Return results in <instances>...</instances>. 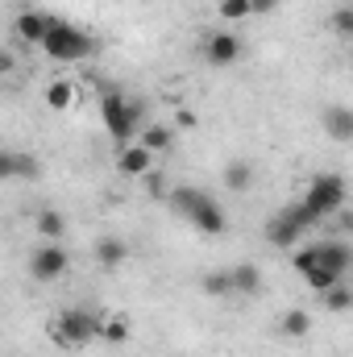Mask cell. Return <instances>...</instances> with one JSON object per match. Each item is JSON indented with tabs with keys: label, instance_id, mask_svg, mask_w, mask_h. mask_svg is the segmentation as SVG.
Returning <instances> with one entry per match:
<instances>
[{
	"label": "cell",
	"instance_id": "6da1fadb",
	"mask_svg": "<svg viewBox=\"0 0 353 357\" xmlns=\"http://www.w3.org/2000/svg\"><path fill=\"white\" fill-rule=\"evenodd\" d=\"M42 50H46L54 63H80V59H88L91 50H96V38L84 33V29H75L71 21L46 13V38H42Z\"/></svg>",
	"mask_w": 353,
	"mask_h": 357
},
{
	"label": "cell",
	"instance_id": "7a4b0ae2",
	"mask_svg": "<svg viewBox=\"0 0 353 357\" xmlns=\"http://www.w3.org/2000/svg\"><path fill=\"white\" fill-rule=\"evenodd\" d=\"M46 337L59 345V349H84L100 337V312H88V307H63L59 320L46 324Z\"/></svg>",
	"mask_w": 353,
	"mask_h": 357
},
{
	"label": "cell",
	"instance_id": "3957f363",
	"mask_svg": "<svg viewBox=\"0 0 353 357\" xmlns=\"http://www.w3.org/2000/svg\"><path fill=\"white\" fill-rule=\"evenodd\" d=\"M100 121H104V129H108V137H112L117 146H129V137H133V129H137V121H142V104L129 100L121 88H104Z\"/></svg>",
	"mask_w": 353,
	"mask_h": 357
},
{
	"label": "cell",
	"instance_id": "277c9868",
	"mask_svg": "<svg viewBox=\"0 0 353 357\" xmlns=\"http://www.w3.org/2000/svg\"><path fill=\"white\" fill-rule=\"evenodd\" d=\"M299 204H303V208L316 216V225H320L324 216H333V212L345 208V178L341 175H316L312 187H308V195H303Z\"/></svg>",
	"mask_w": 353,
	"mask_h": 357
},
{
	"label": "cell",
	"instance_id": "5b68a950",
	"mask_svg": "<svg viewBox=\"0 0 353 357\" xmlns=\"http://www.w3.org/2000/svg\"><path fill=\"white\" fill-rule=\"evenodd\" d=\"M71 266V258H67V250L59 245V241H42L33 254H29V278L33 282H54V278H63Z\"/></svg>",
	"mask_w": 353,
	"mask_h": 357
},
{
	"label": "cell",
	"instance_id": "8992f818",
	"mask_svg": "<svg viewBox=\"0 0 353 357\" xmlns=\"http://www.w3.org/2000/svg\"><path fill=\"white\" fill-rule=\"evenodd\" d=\"M187 220H191L204 237H220V233L229 229V220H225V212H220V204H216L212 195H204V199L191 208V216H187Z\"/></svg>",
	"mask_w": 353,
	"mask_h": 357
},
{
	"label": "cell",
	"instance_id": "52a82bcc",
	"mask_svg": "<svg viewBox=\"0 0 353 357\" xmlns=\"http://www.w3.org/2000/svg\"><path fill=\"white\" fill-rule=\"evenodd\" d=\"M204 59H208L212 67H233V63L241 59V38H237V33H212V38L204 42Z\"/></svg>",
	"mask_w": 353,
	"mask_h": 357
},
{
	"label": "cell",
	"instance_id": "ba28073f",
	"mask_svg": "<svg viewBox=\"0 0 353 357\" xmlns=\"http://www.w3.org/2000/svg\"><path fill=\"white\" fill-rule=\"evenodd\" d=\"M117 171L125 178H142L154 171V154L146 146H117Z\"/></svg>",
	"mask_w": 353,
	"mask_h": 357
},
{
	"label": "cell",
	"instance_id": "9c48e42d",
	"mask_svg": "<svg viewBox=\"0 0 353 357\" xmlns=\"http://www.w3.org/2000/svg\"><path fill=\"white\" fill-rule=\"evenodd\" d=\"M316 254H320V266L337 270L341 278L350 274V266H353V245H345V241H320V245H316Z\"/></svg>",
	"mask_w": 353,
	"mask_h": 357
},
{
	"label": "cell",
	"instance_id": "30bf717a",
	"mask_svg": "<svg viewBox=\"0 0 353 357\" xmlns=\"http://www.w3.org/2000/svg\"><path fill=\"white\" fill-rule=\"evenodd\" d=\"M17 38L25 46H42V38H46V13H21L17 17Z\"/></svg>",
	"mask_w": 353,
	"mask_h": 357
},
{
	"label": "cell",
	"instance_id": "8fae6325",
	"mask_svg": "<svg viewBox=\"0 0 353 357\" xmlns=\"http://www.w3.org/2000/svg\"><path fill=\"white\" fill-rule=\"evenodd\" d=\"M91 254H96L100 266H121V262L129 258V245H125L121 237H100V241L91 245Z\"/></svg>",
	"mask_w": 353,
	"mask_h": 357
},
{
	"label": "cell",
	"instance_id": "7c38bea8",
	"mask_svg": "<svg viewBox=\"0 0 353 357\" xmlns=\"http://www.w3.org/2000/svg\"><path fill=\"white\" fill-rule=\"evenodd\" d=\"M38 233H42V241H63V237H67V220H63V212L42 208V212H38Z\"/></svg>",
	"mask_w": 353,
	"mask_h": 357
},
{
	"label": "cell",
	"instance_id": "4fadbf2b",
	"mask_svg": "<svg viewBox=\"0 0 353 357\" xmlns=\"http://www.w3.org/2000/svg\"><path fill=\"white\" fill-rule=\"evenodd\" d=\"M266 241H270V245H278V250H287V245H295V241H299V229H295L287 216H274V220L266 225Z\"/></svg>",
	"mask_w": 353,
	"mask_h": 357
},
{
	"label": "cell",
	"instance_id": "5bb4252c",
	"mask_svg": "<svg viewBox=\"0 0 353 357\" xmlns=\"http://www.w3.org/2000/svg\"><path fill=\"white\" fill-rule=\"evenodd\" d=\"M100 341L104 345H125L129 341V320L125 316H100Z\"/></svg>",
	"mask_w": 353,
	"mask_h": 357
},
{
	"label": "cell",
	"instance_id": "9a60e30c",
	"mask_svg": "<svg viewBox=\"0 0 353 357\" xmlns=\"http://www.w3.org/2000/svg\"><path fill=\"white\" fill-rule=\"evenodd\" d=\"M324 125H329V133H333L337 142H350L353 137V112L345 108V104L329 108V112H324Z\"/></svg>",
	"mask_w": 353,
	"mask_h": 357
},
{
	"label": "cell",
	"instance_id": "2e32d148",
	"mask_svg": "<svg viewBox=\"0 0 353 357\" xmlns=\"http://www.w3.org/2000/svg\"><path fill=\"white\" fill-rule=\"evenodd\" d=\"M225 187H229V191H250V187H254V167H250L246 158L229 162V167H225Z\"/></svg>",
	"mask_w": 353,
	"mask_h": 357
},
{
	"label": "cell",
	"instance_id": "e0dca14e",
	"mask_svg": "<svg viewBox=\"0 0 353 357\" xmlns=\"http://www.w3.org/2000/svg\"><path fill=\"white\" fill-rule=\"evenodd\" d=\"M46 104H50V112H67V108L75 104V88H71V79H54V84L46 88Z\"/></svg>",
	"mask_w": 353,
	"mask_h": 357
},
{
	"label": "cell",
	"instance_id": "ac0fdd59",
	"mask_svg": "<svg viewBox=\"0 0 353 357\" xmlns=\"http://www.w3.org/2000/svg\"><path fill=\"white\" fill-rule=\"evenodd\" d=\"M229 278H233V291H241V295H258V287H262V270L258 266H237L229 270Z\"/></svg>",
	"mask_w": 353,
	"mask_h": 357
},
{
	"label": "cell",
	"instance_id": "d6986e66",
	"mask_svg": "<svg viewBox=\"0 0 353 357\" xmlns=\"http://www.w3.org/2000/svg\"><path fill=\"white\" fill-rule=\"evenodd\" d=\"M13 178H21V183L42 178V162L33 154H25V150H13Z\"/></svg>",
	"mask_w": 353,
	"mask_h": 357
},
{
	"label": "cell",
	"instance_id": "ffe728a7",
	"mask_svg": "<svg viewBox=\"0 0 353 357\" xmlns=\"http://www.w3.org/2000/svg\"><path fill=\"white\" fill-rule=\"evenodd\" d=\"M142 146H146L150 154H158V150H171V146H175V133H171L167 125H150V129L142 133Z\"/></svg>",
	"mask_w": 353,
	"mask_h": 357
},
{
	"label": "cell",
	"instance_id": "44dd1931",
	"mask_svg": "<svg viewBox=\"0 0 353 357\" xmlns=\"http://www.w3.org/2000/svg\"><path fill=\"white\" fill-rule=\"evenodd\" d=\"M283 333H287V337H308V333H312V316H308L303 307H291V312L283 316Z\"/></svg>",
	"mask_w": 353,
	"mask_h": 357
},
{
	"label": "cell",
	"instance_id": "7402d4cb",
	"mask_svg": "<svg viewBox=\"0 0 353 357\" xmlns=\"http://www.w3.org/2000/svg\"><path fill=\"white\" fill-rule=\"evenodd\" d=\"M303 278H308V287H312V291H320V295H324L329 287H337V282H341V274H337V270H329V266H312Z\"/></svg>",
	"mask_w": 353,
	"mask_h": 357
},
{
	"label": "cell",
	"instance_id": "603a6c76",
	"mask_svg": "<svg viewBox=\"0 0 353 357\" xmlns=\"http://www.w3.org/2000/svg\"><path fill=\"white\" fill-rule=\"evenodd\" d=\"M278 216H287V220H291V225H295L299 233H308V229H316V216H312V212H308L303 204H287V208H283Z\"/></svg>",
	"mask_w": 353,
	"mask_h": 357
},
{
	"label": "cell",
	"instance_id": "cb8c5ba5",
	"mask_svg": "<svg viewBox=\"0 0 353 357\" xmlns=\"http://www.w3.org/2000/svg\"><path fill=\"white\" fill-rule=\"evenodd\" d=\"M208 295H233V278H229V270H212V274H204V282H200Z\"/></svg>",
	"mask_w": 353,
	"mask_h": 357
},
{
	"label": "cell",
	"instance_id": "d4e9b609",
	"mask_svg": "<svg viewBox=\"0 0 353 357\" xmlns=\"http://www.w3.org/2000/svg\"><path fill=\"white\" fill-rule=\"evenodd\" d=\"M350 303H353V295H350V287H345V282H337V287H329V291H324V307H329V312H345Z\"/></svg>",
	"mask_w": 353,
	"mask_h": 357
},
{
	"label": "cell",
	"instance_id": "484cf974",
	"mask_svg": "<svg viewBox=\"0 0 353 357\" xmlns=\"http://www.w3.org/2000/svg\"><path fill=\"white\" fill-rule=\"evenodd\" d=\"M220 17L225 21H246L250 17V0H220Z\"/></svg>",
	"mask_w": 353,
	"mask_h": 357
},
{
	"label": "cell",
	"instance_id": "4316f807",
	"mask_svg": "<svg viewBox=\"0 0 353 357\" xmlns=\"http://www.w3.org/2000/svg\"><path fill=\"white\" fill-rule=\"evenodd\" d=\"M163 171H150V175H142V183H146V195L150 199H167V183H163Z\"/></svg>",
	"mask_w": 353,
	"mask_h": 357
},
{
	"label": "cell",
	"instance_id": "83f0119b",
	"mask_svg": "<svg viewBox=\"0 0 353 357\" xmlns=\"http://www.w3.org/2000/svg\"><path fill=\"white\" fill-rule=\"evenodd\" d=\"M291 262H295V270H299V274H308L312 266H320V254H316V245H308V250H299Z\"/></svg>",
	"mask_w": 353,
	"mask_h": 357
},
{
	"label": "cell",
	"instance_id": "f1b7e54d",
	"mask_svg": "<svg viewBox=\"0 0 353 357\" xmlns=\"http://www.w3.org/2000/svg\"><path fill=\"white\" fill-rule=\"evenodd\" d=\"M333 25H337L341 33H353V8H350V4H341V8L333 13Z\"/></svg>",
	"mask_w": 353,
	"mask_h": 357
},
{
	"label": "cell",
	"instance_id": "f546056e",
	"mask_svg": "<svg viewBox=\"0 0 353 357\" xmlns=\"http://www.w3.org/2000/svg\"><path fill=\"white\" fill-rule=\"evenodd\" d=\"M278 8V0H250V17H270Z\"/></svg>",
	"mask_w": 353,
	"mask_h": 357
},
{
	"label": "cell",
	"instance_id": "4dcf8cb0",
	"mask_svg": "<svg viewBox=\"0 0 353 357\" xmlns=\"http://www.w3.org/2000/svg\"><path fill=\"white\" fill-rule=\"evenodd\" d=\"M0 183H13V150H0Z\"/></svg>",
	"mask_w": 353,
	"mask_h": 357
},
{
	"label": "cell",
	"instance_id": "1f68e13d",
	"mask_svg": "<svg viewBox=\"0 0 353 357\" xmlns=\"http://www.w3.org/2000/svg\"><path fill=\"white\" fill-rule=\"evenodd\" d=\"M175 125H179V129H195V112H191V108H179Z\"/></svg>",
	"mask_w": 353,
	"mask_h": 357
},
{
	"label": "cell",
	"instance_id": "d6a6232c",
	"mask_svg": "<svg viewBox=\"0 0 353 357\" xmlns=\"http://www.w3.org/2000/svg\"><path fill=\"white\" fill-rule=\"evenodd\" d=\"M13 71H17V59L8 50H0V75H13Z\"/></svg>",
	"mask_w": 353,
	"mask_h": 357
}]
</instances>
